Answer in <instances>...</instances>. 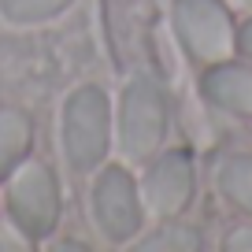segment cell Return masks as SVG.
<instances>
[{
    "instance_id": "cell-10",
    "label": "cell",
    "mask_w": 252,
    "mask_h": 252,
    "mask_svg": "<svg viewBox=\"0 0 252 252\" xmlns=\"http://www.w3.org/2000/svg\"><path fill=\"white\" fill-rule=\"evenodd\" d=\"M30 149V123L19 111H0V178L23 163Z\"/></svg>"
},
{
    "instance_id": "cell-13",
    "label": "cell",
    "mask_w": 252,
    "mask_h": 252,
    "mask_svg": "<svg viewBox=\"0 0 252 252\" xmlns=\"http://www.w3.org/2000/svg\"><path fill=\"white\" fill-rule=\"evenodd\" d=\"M226 249H234V252H252V226L234 230V234L226 237Z\"/></svg>"
},
{
    "instance_id": "cell-2",
    "label": "cell",
    "mask_w": 252,
    "mask_h": 252,
    "mask_svg": "<svg viewBox=\"0 0 252 252\" xmlns=\"http://www.w3.org/2000/svg\"><path fill=\"white\" fill-rule=\"evenodd\" d=\"M167 137V93L152 74H134L119 100V145L130 159H152Z\"/></svg>"
},
{
    "instance_id": "cell-6",
    "label": "cell",
    "mask_w": 252,
    "mask_h": 252,
    "mask_svg": "<svg viewBox=\"0 0 252 252\" xmlns=\"http://www.w3.org/2000/svg\"><path fill=\"white\" fill-rule=\"evenodd\" d=\"M193 186H197L193 156L186 149H171L163 156H156V163L145 174V204L159 219H174L193 200Z\"/></svg>"
},
{
    "instance_id": "cell-4",
    "label": "cell",
    "mask_w": 252,
    "mask_h": 252,
    "mask_svg": "<svg viewBox=\"0 0 252 252\" xmlns=\"http://www.w3.org/2000/svg\"><path fill=\"white\" fill-rule=\"evenodd\" d=\"M93 222L108 241L123 245L134 241V234H141V193L137 182L126 167H104L93 182Z\"/></svg>"
},
{
    "instance_id": "cell-12",
    "label": "cell",
    "mask_w": 252,
    "mask_h": 252,
    "mask_svg": "<svg viewBox=\"0 0 252 252\" xmlns=\"http://www.w3.org/2000/svg\"><path fill=\"white\" fill-rule=\"evenodd\" d=\"M74 0H0V11L11 23H41V19L60 15L63 8H71Z\"/></svg>"
},
{
    "instance_id": "cell-9",
    "label": "cell",
    "mask_w": 252,
    "mask_h": 252,
    "mask_svg": "<svg viewBox=\"0 0 252 252\" xmlns=\"http://www.w3.org/2000/svg\"><path fill=\"white\" fill-rule=\"evenodd\" d=\"M215 186H219V193L237 212L252 215V156L249 152H234V156L219 159V167H215Z\"/></svg>"
},
{
    "instance_id": "cell-14",
    "label": "cell",
    "mask_w": 252,
    "mask_h": 252,
    "mask_svg": "<svg viewBox=\"0 0 252 252\" xmlns=\"http://www.w3.org/2000/svg\"><path fill=\"white\" fill-rule=\"evenodd\" d=\"M237 48H241L245 56H252V19L241 26V33H237Z\"/></svg>"
},
{
    "instance_id": "cell-7",
    "label": "cell",
    "mask_w": 252,
    "mask_h": 252,
    "mask_svg": "<svg viewBox=\"0 0 252 252\" xmlns=\"http://www.w3.org/2000/svg\"><path fill=\"white\" fill-rule=\"evenodd\" d=\"M200 93H204V100L215 104L219 111L252 119V67L230 63V60L215 63V67H208L204 82H200Z\"/></svg>"
},
{
    "instance_id": "cell-15",
    "label": "cell",
    "mask_w": 252,
    "mask_h": 252,
    "mask_svg": "<svg viewBox=\"0 0 252 252\" xmlns=\"http://www.w3.org/2000/svg\"><path fill=\"white\" fill-rule=\"evenodd\" d=\"M226 4H234V8H252V0H226Z\"/></svg>"
},
{
    "instance_id": "cell-8",
    "label": "cell",
    "mask_w": 252,
    "mask_h": 252,
    "mask_svg": "<svg viewBox=\"0 0 252 252\" xmlns=\"http://www.w3.org/2000/svg\"><path fill=\"white\" fill-rule=\"evenodd\" d=\"M108 4V33L123 60H134L145 52V19H149V4L145 0H104Z\"/></svg>"
},
{
    "instance_id": "cell-3",
    "label": "cell",
    "mask_w": 252,
    "mask_h": 252,
    "mask_svg": "<svg viewBox=\"0 0 252 252\" xmlns=\"http://www.w3.org/2000/svg\"><path fill=\"white\" fill-rule=\"evenodd\" d=\"M174 33L193 63L215 67L237 48V30L226 0H174Z\"/></svg>"
},
{
    "instance_id": "cell-11",
    "label": "cell",
    "mask_w": 252,
    "mask_h": 252,
    "mask_svg": "<svg viewBox=\"0 0 252 252\" xmlns=\"http://www.w3.org/2000/svg\"><path fill=\"white\" fill-rule=\"evenodd\" d=\"M200 245L204 241H200L197 230L171 222V226H159L156 234H149V237H137L134 249H145V252H197Z\"/></svg>"
},
{
    "instance_id": "cell-1",
    "label": "cell",
    "mask_w": 252,
    "mask_h": 252,
    "mask_svg": "<svg viewBox=\"0 0 252 252\" xmlns=\"http://www.w3.org/2000/svg\"><path fill=\"white\" fill-rule=\"evenodd\" d=\"M111 145V104L100 86H82L63 104V156L71 171L86 174L104 163Z\"/></svg>"
},
{
    "instance_id": "cell-5",
    "label": "cell",
    "mask_w": 252,
    "mask_h": 252,
    "mask_svg": "<svg viewBox=\"0 0 252 252\" xmlns=\"http://www.w3.org/2000/svg\"><path fill=\"white\" fill-rule=\"evenodd\" d=\"M8 212L23 234L45 237L60 219V189L45 163H23L8 182Z\"/></svg>"
}]
</instances>
